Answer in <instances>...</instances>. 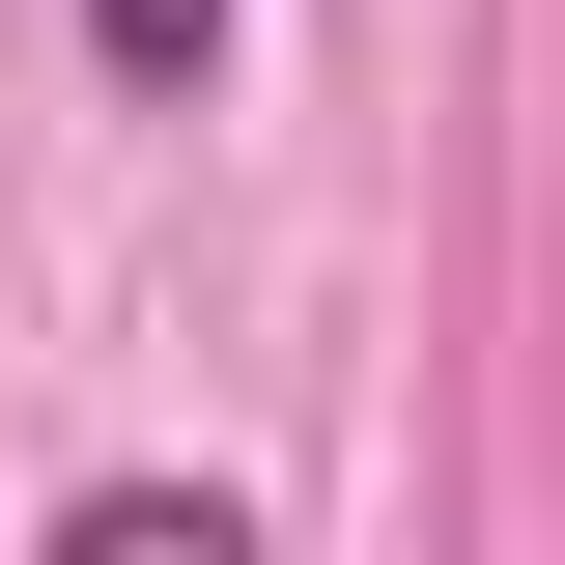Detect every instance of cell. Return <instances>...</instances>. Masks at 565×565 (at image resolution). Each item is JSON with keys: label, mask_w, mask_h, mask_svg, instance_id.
Listing matches in <instances>:
<instances>
[{"label": "cell", "mask_w": 565, "mask_h": 565, "mask_svg": "<svg viewBox=\"0 0 565 565\" xmlns=\"http://www.w3.org/2000/svg\"><path fill=\"white\" fill-rule=\"evenodd\" d=\"M57 537H85V565H226V481H85Z\"/></svg>", "instance_id": "obj_1"}, {"label": "cell", "mask_w": 565, "mask_h": 565, "mask_svg": "<svg viewBox=\"0 0 565 565\" xmlns=\"http://www.w3.org/2000/svg\"><path fill=\"white\" fill-rule=\"evenodd\" d=\"M85 57H114V85H199V57H226V0H85Z\"/></svg>", "instance_id": "obj_2"}]
</instances>
